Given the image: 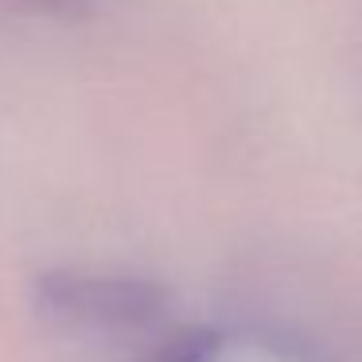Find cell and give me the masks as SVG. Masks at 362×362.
I'll return each mask as SVG.
<instances>
[{
	"label": "cell",
	"mask_w": 362,
	"mask_h": 362,
	"mask_svg": "<svg viewBox=\"0 0 362 362\" xmlns=\"http://www.w3.org/2000/svg\"><path fill=\"white\" fill-rule=\"evenodd\" d=\"M24 4H35V8H71L78 0H24Z\"/></svg>",
	"instance_id": "obj_2"
},
{
	"label": "cell",
	"mask_w": 362,
	"mask_h": 362,
	"mask_svg": "<svg viewBox=\"0 0 362 362\" xmlns=\"http://www.w3.org/2000/svg\"><path fill=\"white\" fill-rule=\"evenodd\" d=\"M35 304L47 320L78 331H141L160 320L164 288L136 273L47 269L35 276Z\"/></svg>",
	"instance_id": "obj_1"
}]
</instances>
